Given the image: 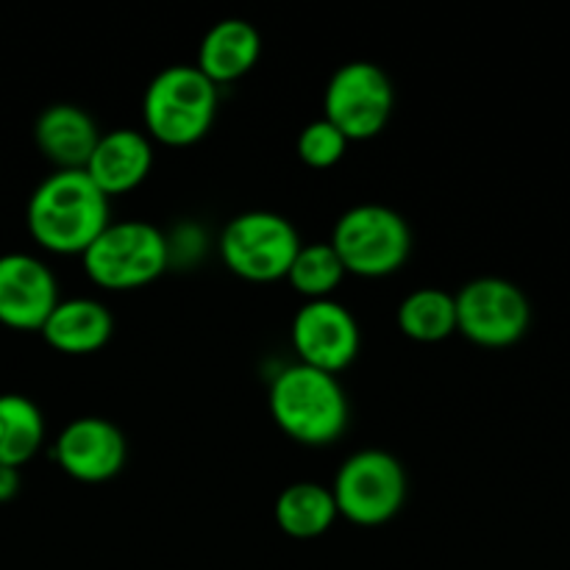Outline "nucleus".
<instances>
[{"instance_id": "f257e3e1", "label": "nucleus", "mask_w": 570, "mask_h": 570, "mask_svg": "<svg viewBox=\"0 0 570 570\" xmlns=\"http://www.w3.org/2000/svg\"><path fill=\"white\" fill-rule=\"evenodd\" d=\"M109 223V198L83 170H53L26 206L31 239L59 256H83Z\"/></svg>"}, {"instance_id": "f03ea898", "label": "nucleus", "mask_w": 570, "mask_h": 570, "mask_svg": "<svg viewBox=\"0 0 570 570\" xmlns=\"http://www.w3.org/2000/svg\"><path fill=\"white\" fill-rule=\"evenodd\" d=\"M267 401L273 423L289 440L309 449L337 443L348 429L351 401L340 379L301 362L276 373Z\"/></svg>"}, {"instance_id": "7ed1b4c3", "label": "nucleus", "mask_w": 570, "mask_h": 570, "mask_svg": "<svg viewBox=\"0 0 570 570\" xmlns=\"http://www.w3.org/2000/svg\"><path fill=\"white\" fill-rule=\"evenodd\" d=\"M217 87L195 65H173L150 78L142 95V120L150 142L189 148L212 131Z\"/></svg>"}, {"instance_id": "20e7f679", "label": "nucleus", "mask_w": 570, "mask_h": 570, "mask_svg": "<svg viewBox=\"0 0 570 570\" xmlns=\"http://www.w3.org/2000/svg\"><path fill=\"white\" fill-rule=\"evenodd\" d=\"M345 273L384 278L399 273L412 254V228L401 212L384 204H356L340 215L332 232Z\"/></svg>"}, {"instance_id": "39448f33", "label": "nucleus", "mask_w": 570, "mask_h": 570, "mask_svg": "<svg viewBox=\"0 0 570 570\" xmlns=\"http://www.w3.org/2000/svg\"><path fill=\"white\" fill-rule=\"evenodd\" d=\"M89 282L111 293L139 289L156 282L170 265V243L148 220H117L83 250Z\"/></svg>"}, {"instance_id": "423d86ee", "label": "nucleus", "mask_w": 570, "mask_h": 570, "mask_svg": "<svg viewBox=\"0 0 570 570\" xmlns=\"http://www.w3.org/2000/svg\"><path fill=\"white\" fill-rule=\"evenodd\" d=\"M337 515L354 527H384L406 501V471L384 449H362L340 465L332 484Z\"/></svg>"}, {"instance_id": "0eeeda50", "label": "nucleus", "mask_w": 570, "mask_h": 570, "mask_svg": "<svg viewBox=\"0 0 570 570\" xmlns=\"http://www.w3.org/2000/svg\"><path fill=\"white\" fill-rule=\"evenodd\" d=\"M301 245L304 243L287 217L250 209L226 223L220 234V259L245 282L271 284L287 278Z\"/></svg>"}, {"instance_id": "6e6552de", "label": "nucleus", "mask_w": 570, "mask_h": 570, "mask_svg": "<svg viewBox=\"0 0 570 570\" xmlns=\"http://www.w3.org/2000/svg\"><path fill=\"white\" fill-rule=\"evenodd\" d=\"M395 111V87L387 72L365 59L345 61L323 92V120L348 142H367L387 128Z\"/></svg>"}, {"instance_id": "1a4fd4ad", "label": "nucleus", "mask_w": 570, "mask_h": 570, "mask_svg": "<svg viewBox=\"0 0 570 570\" xmlns=\"http://www.w3.org/2000/svg\"><path fill=\"white\" fill-rule=\"evenodd\" d=\"M456 332L479 348H510L532 326V304L518 284L501 276L468 282L454 295Z\"/></svg>"}, {"instance_id": "9d476101", "label": "nucleus", "mask_w": 570, "mask_h": 570, "mask_svg": "<svg viewBox=\"0 0 570 570\" xmlns=\"http://www.w3.org/2000/svg\"><path fill=\"white\" fill-rule=\"evenodd\" d=\"M289 340L301 365L323 373H343L360 354L362 334L354 312L334 298L306 301L289 326Z\"/></svg>"}, {"instance_id": "9b49d317", "label": "nucleus", "mask_w": 570, "mask_h": 570, "mask_svg": "<svg viewBox=\"0 0 570 570\" xmlns=\"http://www.w3.org/2000/svg\"><path fill=\"white\" fill-rule=\"evenodd\" d=\"M61 471L81 484H104L120 476L128 462V440L117 423L83 415L67 423L53 443Z\"/></svg>"}, {"instance_id": "f8f14e48", "label": "nucleus", "mask_w": 570, "mask_h": 570, "mask_svg": "<svg viewBox=\"0 0 570 570\" xmlns=\"http://www.w3.org/2000/svg\"><path fill=\"white\" fill-rule=\"evenodd\" d=\"M59 282L31 254L0 256V323L14 332H39L59 304Z\"/></svg>"}, {"instance_id": "ddd939ff", "label": "nucleus", "mask_w": 570, "mask_h": 570, "mask_svg": "<svg viewBox=\"0 0 570 570\" xmlns=\"http://www.w3.org/2000/svg\"><path fill=\"white\" fill-rule=\"evenodd\" d=\"M154 170V142L145 131L137 128H115L109 134H100L92 156H89L87 173L95 187L111 198V195H126L148 181Z\"/></svg>"}, {"instance_id": "4468645a", "label": "nucleus", "mask_w": 570, "mask_h": 570, "mask_svg": "<svg viewBox=\"0 0 570 570\" xmlns=\"http://www.w3.org/2000/svg\"><path fill=\"white\" fill-rule=\"evenodd\" d=\"M98 139V126L81 106L53 104L33 122V142L56 170H83Z\"/></svg>"}, {"instance_id": "2eb2a0df", "label": "nucleus", "mask_w": 570, "mask_h": 570, "mask_svg": "<svg viewBox=\"0 0 570 570\" xmlns=\"http://www.w3.org/2000/svg\"><path fill=\"white\" fill-rule=\"evenodd\" d=\"M262 59V33L254 22L228 17L204 33L198 48V70L215 87L239 81Z\"/></svg>"}, {"instance_id": "dca6fc26", "label": "nucleus", "mask_w": 570, "mask_h": 570, "mask_svg": "<svg viewBox=\"0 0 570 570\" xmlns=\"http://www.w3.org/2000/svg\"><path fill=\"white\" fill-rule=\"evenodd\" d=\"M39 334L59 354L87 356L109 343L115 334V317L109 306L95 298H65L56 304Z\"/></svg>"}, {"instance_id": "f3484780", "label": "nucleus", "mask_w": 570, "mask_h": 570, "mask_svg": "<svg viewBox=\"0 0 570 570\" xmlns=\"http://www.w3.org/2000/svg\"><path fill=\"white\" fill-rule=\"evenodd\" d=\"M276 527L293 540H317L337 521L332 488L317 482H295L278 493L273 507Z\"/></svg>"}, {"instance_id": "a211bd4d", "label": "nucleus", "mask_w": 570, "mask_h": 570, "mask_svg": "<svg viewBox=\"0 0 570 570\" xmlns=\"http://www.w3.org/2000/svg\"><path fill=\"white\" fill-rule=\"evenodd\" d=\"M45 443V415L28 395H0V465L22 468Z\"/></svg>"}, {"instance_id": "6ab92c4d", "label": "nucleus", "mask_w": 570, "mask_h": 570, "mask_svg": "<svg viewBox=\"0 0 570 570\" xmlns=\"http://www.w3.org/2000/svg\"><path fill=\"white\" fill-rule=\"evenodd\" d=\"M401 334L412 343H443L456 334V304L454 295L438 287H421L401 301L395 312Z\"/></svg>"}, {"instance_id": "aec40b11", "label": "nucleus", "mask_w": 570, "mask_h": 570, "mask_svg": "<svg viewBox=\"0 0 570 570\" xmlns=\"http://www.w3.org/2000/svg\"><path fill=\"white\" fill-rule=\"evenodd\" d=\"M343 278L345 267L340 262L337 250L332 248V243L301 245L287 273L289 287L304 295L306 301L332 298V293L343 284Z\"/></svg>"}, {"instance_id": "412c9836", "label": "nucleus", "mask_w": 570, "mask_h": 570, "mask_svg": "<svg viewBox=\"0 0 570 570\" xmlns=\"http://www.w3.org/2000/svg\"><path fill=\"white\" fill-rule=\"evenodd\" d=\"M348 145V139L321 117V120H312L301 128L298 139H295V154L312 170H328V167L343 161Z\"/></svg>"}, {"instance_id": "4be33fe9", "label": "nucleus", "mask_w": 570, "mask_h": 570, "mask_svg": "<svg viewBox=\"0 0 570 570\" xmlns=\"http://www.w3.org/2000/svg\"><path fill=\"white\" fill-rule=\"evenodd\" d=\"M22 488V476H20V468H6L0 465V504L6 501L17 499Z\"/></svg>"}]
</instances>
